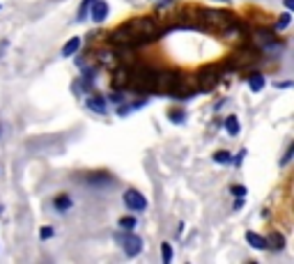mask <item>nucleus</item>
Instances as JSON below:
<instances>
[{"label":"nucleus","instance_id":"aec40b11","mask_svg":"<svg viewBox=\"0 0 294 264\" xmlns=\"http://www.w3.org/2000/svg\"><path fill=\"white\" fill-rule=\"evenodd\" d=\"M290 21H292V16H290V12H285V14L278 16V23H276V28H278V30H285L287 25H290Z\"/></svg>","mask_w":294,"mask_h":264},{"label":"nucleus","instance_id":"6ab92c4d","mask_svg":"<svg viewBox=\"0 0 294 264\" xmlns=\"http://www.w3.org/2000/svg\"><path fill=\"white\" fill-rule=\"evenodd\" d=\"M161 257H163L166 264L173 260V246H170V243H161Z\"/></svg>","mask_w":294,"mask_h":264},{"label":"nucleus","instance_id":"b1692460","mask_svg":"<svg viewBox=\"0 0 294 264\" xmlns=\"http://www.w3.org/2000/svg\"><path fill=\"white\" fill-rule=\"evenodd\" d=\"M230 191H232L237 198H244V196H246V189H244V186H232Z\"/></svg>","mask_w":294,"mask_h":264},{"label":"nucleus","instance_id":"5701e85b","mask_svg":"<svg viewBox=\"0 0 294 264\" xmlns=\"http://www.w3.org/2000/svg\"><path fill=\"white\" fill-rule=\"evenodd\" d=\"M39 234H42V239H51V237H53V227L44 225V227H42V232H39Z\"/></svg>","mask_w":294,"mask_h":264},{"label":"nucleus","instance_id":"39448f33","mask_svg":"<svg viewBox=\"0 0 294 264\" xmlns=\"http://www.w3.org/2000/svg\"><path fill=\"white\" fill-rule=\"evenodd\" d=\"M122 200H124V204H127V207H129L131 211H145V209H147V198H145L143 193L134 191V189L124 191Z\"/></svg>","mask_w":294,"mask_h":264},{"label":"nucleus","instance_id":"4be33fe9","mask_svg":"<svg viewBox=\"0 0 294 264\" xmlns=\"http://www.w3.org/2000/svg\"><path fill=\"white\" fill-rule=\"evenodd\" d=\"M292 152H294V147L290 145V147H287V152H285V156L280 158V166H287V163H290V158H292Z\"/></svg>","mask_w":294,"mask_h":264},{"label":"nucleus","instance_id":"0eeeda50","mask_svg":"<svg viewBox=\"0 0 294 264\" xmlns=\"http://www.w3.org/2000/svg\"><path fill=\"white\" fill-rule=\"evenodd\" d=\"M108 5H106L104 0H94V5L90 7V12H92V21L94 23H104L106 21V16H108Z\"/></svg>","mask_w":294,"mask_h":264},{"label":"nucleus","instance_id":"2eb2a0df","mask_svg":"<svg viewBox=\"0 0 294 264\" xmlns=\"http://www.w3.org/2000/svg\"><path fill=\"white\" fill-rule=\"evenodd\" d=\"M214 161H216V163H221V166H227V163L232 161V156H230V152L221 150V152H216V154H214Z\"/></svg>","mask_w":294,"mask_h":264},{"label":"nucleus","instance_id":"6e6552de","mask_svg":"<svg viewBox=\"0 0 294 264\" xmlns=\"http://www.w3.org/2000/svg\"><path fill=\"white\" fill-rule=\"evenodd\" d=\"M246 242H249L250 248H255V250H264V248H267V239H264L262 234L246 232Z\"/></svg>","mask_w":294,"mask_h":264},{"label":"nucleus","instance_id":"a211bd4d","mask_svg":"<svg viewBox=\"0 0 294 264\" xmlns=\"http://www.w3.org/2000/svg\"><path fill=\"white\" fill-rule=\"evenodd\" d=\"M90 184H113V177H106V175H92L88 177Z\"/></svg>","mask_w":294,"mask_h":264},{"label":"nucleus","instance_id":"412c9836","mask_svg":"<svg viewBox=\"0 0 294 264\" xmlns=\"http://www.w3.org/2000/svg\"><path fill=\"white\" fill-rule=\"evenodd\" d=\"M184 117H186V115L181 113V110H170V120H173L175 124H181V122H184Z\"/></svg>","mask_w":294,"mask_h":264},{"label":"nucleus","instance_id":"f8f14e48","mask_svg":"<svg viewBox=\"0 0 294 264\" xmlns=\"http://www.w3.org/2000/svg\"><path fill=\"white\" fill-rule=\"evenodd\" d=\"M226 131L230 133V136H239V120H237L234 115L226 117Z\"/></svg>","mask_w":294,"mask_h":264},{"label":"nucleus","instance_id":"423d86ee","mask_svg":"<svg viewBox=\"0 0 294 264\" xmlns=\"http://www.w3.org/2000/svg\"><path fill=\"white\" fill-rule=\"evenodd\" d=\"M219 69L221 67H204L200 69V88L203 90H211L214 85H216V81H219Z\"/></svg>","mask_w":294,"mask_h":264},{"label":"nucleus","instance_id":"a878e982","mask_svg":"<svg viewBox=\"0 0 294 264\" xmlns=\"http://www.w3.org/2000/svg\"><path fill=\"white\" fill-rule=\"evenodd\" d=\"M285 7L287 9H294V0H285Z\"/></svg>","mask_w":294,"mask_h":264},{"label":"nucleus","instance_id":"20e7f679","mask_svg":"<svg viewBox=\"0 0 294 264\" xmlns=\"http://www.w3.org/2000/svg\"><path fill=\"white\" fill-rule=\"evenodd\" d=\"M115 242L122 246V250L127 253L129 257H136L140 250H143V239L131 234V230H124V232H117L115 234Z\"/></svg>","mask_w":294,"mask_h":264},{"label":"nucleus","instance_id":"393cba45","mask_svg":"<svg viewBox=\"0 0 294 264\" xmlns=\"http://www.w3.org/2000/svg\"><path fill=\"white\" fill-rule=\"evenodd\" d=\"M134 110V106H120L117 108V115H127V113H131Z\"/></svg>","mask_w":294,"mask_h":264},{"label":"nucleus","instance_id":"7ed1b4c3","mask_svg":"<svg viewBox=\"0 0 294 264\" xmlns=\"http://www.w3.org/2000/svg\"><path fill=\"white\" fill-rule=\"evenodd\" d=\"M200 19L211 28H230V25H234V16L226 9H203Z\"/></svg>","mask_w":294,"mask_h":264},{"label":"nucleus","instance_id":"9d476101","mask_svg":"<svg viewBox=\"0 0 294 264\" xmlns=\"http://www.w3.org/2000/svg\"><path fill=\"white\" fill-rule=\"evenodd\" d=\"M81 48V37H74V39H69L67 44L62 46V58H71L76 51Z\"/></svg>","mask_w":294,"mask_h":264},{"label":"nucleus","instance_id":"ddd939ff","mask_svg":"<svg viewBox=\"0 0 294 264\" xmlns=\"http://www.w3.org/2000/svg\"><path fill=\"white\" fill-rule=\"evenodd\" d=\"M53 204H55V209L58 211H67V209H71V198L69 196H58L55 200H53Z\"/></svg>","mask_w":294,"mask_h":264},{"label":"nucleus","instance_id":"f3484780","mask_svg":"<svg viewBox=\"0 0 294 264\" xmlns=\"http://www.w3.org/2000/svg\"><path fill=\"white\" fill-rule=\"evenodd\" d=\"M92 5H94V0H83V5H81V9H78V16H76V19H78V21H83L85 16H88V12H90Z\"/></svg>","mask_w":294,"mask_h":264},{"label":"nucleus","instance_id":"f257e3e1","mask_svg":"<svg viewBox=\"0 0 294 264\" xmlns=\"http://www.w3.org/2000/svg\"><path fill=\"white\" fill-rule=\"evenodd\" d=\"M161 35V28L152 19H134V21L124 23L120 25L117 30L111 35L115 44H122V46H140V44H147V42H154V39Z\"/></svg>","mask_w":294,"mask_h":264},{"label":"nucleus","instance_id":"1a4fd4ad","mask_svg":"<svg viewBox=\"0 0 294 264\" xmlns=\"http://www.w3.org/2000/svg\"><path fill=\"white\" fill-rule=\"evenodd\" d=\"M285 246V237L280 232H271L267 237V248H273V250H280Z\"/></svg>","mask_w":294,"mask_h":264},{"label":"nucleus","instance_id":"9b49d317","mask_svg":"<svg viewBox=\"0 0 294 264\" xmlns=\"http://www.w3.org/2000/svg\"><path fill=\"white\" fill-rule=\"evenodd\" d=\"M88 108H92L94 113H106V101L101 97H90L88 99Z\"/></svg>","mask_w":294,"mask_h":264},{"label":"nucleus","instance_id":"4468645a","mask_svg":"<svg viewBox=\"0 0 294 264\" xmlns=\"http://www.w3.org/2000/svg\"><path fill=\"white\" fill-rule=\"evenodd\" d=\"M249 88H250V92H260L264 88V76H260V74H253L249 78Z\"/></svg>","mask_w":294,"mask_h":264},{"label":"nucleus","instance_id":"dca6fc26","mask_svg":"<svg viewBox=\"0 0 294 264\" xmlns=\"http://www.w3.org/2000/svg\"><path fill=\"white\" fill-rule=\"evenodd\" d=\"M117 225H120L122 230H131V227H136V219H134V216H122V219L117 220Z\"/></svg>","mask_w":294,"mask_h":264},{"label":"nucleus","instance_id":"f03ea898","mask_svg":"<svg viewBox=\"0 0 294 264\" xmlns=\"http://www.w3.org/2000/svg\"><path fill=\"white\" fill-rule=\"evenodd\" d=\"M157 85V71L152 69H134L127 78V88L136 92H152Z\"/></svg>","mask_w":294,"mask_h":264}]
</instances>
